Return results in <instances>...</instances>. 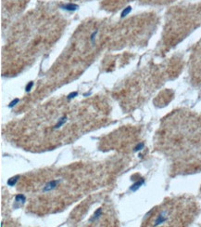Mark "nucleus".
<instances>
[{"label": "nucleus", "mask_w": 201, "mask_h": 227, "mask_svg": "<svg viewBox=\"0 0 201 227\" xmlns=\"http://www.w3.org/2000/svg\"><path fill=\"white\" fill-rule=\"evenodd\" d=\"M157 147L172 160L178 172L201 169V118L175 115L163 121Z\"/></svg>", "instance_id": "obj_1"}, {"label": "nucleus", "mask_w": 201, "mask_h": 227, "mask_svg": "<svg viewBox=\"0 0 201 227\" xmlns=\"http://www.w3.org/2000/svg\"><path fill=\"white\" fill-rule=\"evenodd\" d=\"M197 206L191 197H176L169 199L151 210L145 226H184L193 222Z\"/></svg>", "instance_id": "obj_2"}, {"label": "nucleus", "mask_w": 201, "mask_h": 227, "mask_svg": "<svg viewBox=\"0 0 201 227\" xmlns=\"http://www.w3.org/2000/svg\"><path fill=\"white\" fill-rule=\"evenodd\" d=\"M61 8H62L63 9L69 10V11H74V10H76L79 7H78V5H76V4L69 3V4H66V5L61 6Z\"/></svg>", "instance_id": "obj_3"}, {"label": "nucleus", "mask_w": 201, "mask_h": 227, "mask_svg": "<svg viewBox=\"0 0 201 227\" xmlns=\"http://www.w3.org/2000/svg\"><path fill=\"white\" fill-rule=\"evenodd\" d=\"M131 10H132V7L131 6H128L127 8H125L123 10V12H121V15H120V17L121 18H123V17H125L126 15H128L131 12Z\"/></svg>", "instance_id": "obj_4"}, {"label": "nucleus", "mask_w": 201, "mask_h": 227, "mask_svg": "<svg viewBox=\"0 0 201 227\" xmlns=\"http://www.w3.org/2000/svg\"><path fill=\"white\" fill-rule=\"evenodd\" d=\"M34 86V82H30L27 86H26V91H30L32 89V87Z\"/></svg>", "instance_id": "obj_5"}, {"label": "nucleus", "mask_w": 201, "mask_h": 227, "mask_svg": "<svg viewBox=\"0 0 201 227\" xmlns=\"http://www.w3.org/2000/svg\"><path fill=\"white\" fill-rule=\"evenodd\" d=\"M18 102H19V100H18V99H16V100H14L13 102H12L11 103H10V106H13V105H15V104Z\"/></svg>", "instance_id": "obj_6"}]
</instances>
